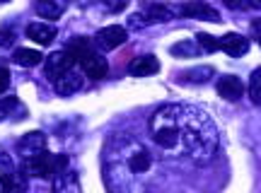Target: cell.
<instances>
[{
    "label": "cell",
    "mask_w": 261,
    "mask_h": 193,
    "mask_svg": "<svg viewBox=\"0 0 261 193\" xmlns=\"http://www.w3.org/2000/svg\"><path fill=\"white\" fill-rule=\"evenodd\" d=\"M65 8H68V0H37L34 5L37 15L44 19H58L65 12Z\"/></svg>",
    "instance_id": "cell-14"
},
{
    "label": "cell",
    "mask_w": 261,
    "mask_h": 193,
    "mask_svg": "<svg viewBox=\"0 0 261 193\" xmlns=\"http://www.w3.org/2000/svg\"><path fill=\"white\" fill-rule=\"evenodd\" d=\"M148 24H150V22H148V17H145L143 12H136V15L128 19V27L130 29H143V27H148Z\"/></svg>",
    "instance_id": "cell-26"
},
{
    "label": "cell",
    "mask_w": 261,
    "mask_h": 193,
    "mask_svg": "<svg viewBox=\"0 0 261 193\" xmlns=\"http://www.w3.org/2000/svg\"><path fill=\"white\" fill-rule=\"evenodd\" d=\"M68 164L70 162L65 155H51L48 150H44V152L24 159V172L37 179H56L63 169H68Z\"/></svg>",
    "instance_id": "cell-3"
},
{
    "label": "cell",
    "mask_w": 261,
    "mask_h": 193,
    "mask_svg": "<svg viewBox=\"0 0 261 193\" xmlns=\"http://www.w3.org/2000/svg\"><path fill=\"white\" fill-rule=\"evenodd\" d=\"M5 3H10V0H0V5H5Z\"/></svg>",
    "instance_id": "cell-31"
},
{
    "label": "cell",
    "mask_w": 261,
    "mask_h": 193,
    "mask_svg": "<svg viewBox=\"0 0 261 193\" xmlns=\"http://www.w3.org/2000/svg\"><path fill=\"white\" fill-rule=\"evenodd\" d=\"M196 44H198V48H201L203 53H213V51H220V39L211 37V34H205V32L196 34Z\"/></svg>",
    "instance_id": "cell-20"
},
{
    "label": "cell",
    "mask_w": 261,
    "mask_h": 193,
    "mask_svg": "<svg viewBox=\"0 0 261 193\" xmlns=\"http://www.w3.org/2000/svg\"><path fill=\"white\" fill-rule=\"evenodd\" d=\"M44 150H46V135H44L41 130L24 133V135H22V140L17 143V152L24 157V159L39 155V152H44Z\"/></svg>",
    "instance_id": "cell-8"
},
{
    "label": "cell",
    "mask_w": 261,
    "mask_h": 193,
    "mask_svg": "<svg viewBox=\"0 0 261 193\" xmlns=\"http://www.w3.org/2000/svg\"><path fill=\"white\" fill-rule=\"evenodd\" d=\"M17 188H24V184H22L15 174H3L0 176V191H17Z\"/></svg>",
    "instance_id": "cell-23"
},
{
    "label": "cell",
    "mask_w": 261,
    "mask_h": 193,
    "mask_svg": "<svg viewBox=\"0 0 261 193\" xmlns=\"http://www.w3.org/2000/svg\"><path fill=\"white\" fill-rule=\"evenodd\" d=\"M181 17H189V19H208V22H220V12L215 8H211L208 3H203V0H189V3H184V5H179L177 10Z\"/></svg>",
    "instance_id": "cell-4"
},
{
    "label": "cell",
    "mask_w": 261,
    "mask_h": 193,
    "mask_svg": "<svg viewBox=\"0 0 261 193\" xmlns=\"http://www.w3.org/2000/svg\"><path fill=\"white\" fill-rule=\"evenodd\" d=\"M247 92H249V99H252L256 106H261V68H256L252 73L249 85H247Z\"/></svg>",
    "instance_id": "cell-19"
},
{
    "label": "cell",
    "mask_w": 261,
    "mask_h": 193,
    "mask_svg": "<svg viewBox=\"0 0 261 193\" xmlns=\"http://www.w3.org/2000/svg\"><path fill=\"white\" fill-rule=\"evenodd\" d=\"M145 17H148V22H169L174 17V10L169 5H162V3H150L145 8Z\"/></svg>",
    "instance_id": "cell-17"
},
{
    "label": "cell",
    "mask_w": 261,
    "mask_h": 193,
    "mask_svg": "<svg viewBox=\"0 0 261 193\" xmlns=\"http://www.w3.org/2000/svg\"><path fill=\"white\" fill-rule=\"evenodd\" d=\"M252 32H254V37L256 39H261V17L252 22Z\"/></svg>",
    "instance_id": "cell-29"
},
{
    "label": "cell",
    "mask_w": 261,
    "mask_h": 193,
    "mask_svg": "<svg viewBox=\"0 0 261 193\" xmlns=\"http://www.w3.org/2000/svg\"><path fill=\"white\" fill-rule=\"evenodd\" d=\"M150 135L169 157H189L208 162L218 150V128L213 119L194 104H165L150 119Z\"/></svg>",
    "instance_id": "cell-1"
},
{
    "label": "cell",
    "mask_w": 261,
    "mask_h": 193,
    "mask_svg": "<svg viewBox=\"0 0 261 193\" xmlns=\"http://www.w3.org/2000/svg\"><path fill=\"white\" fill-rule=\"evenodd\" d=\"M128 73L133 77H150V75L160 73V61L155 56H138V58H133L128 63Z\"/></svg>",
    "instance_id": "cell-11"
},
{
    "label": "cell",
    "mask_w": 261,
    "mask_h": 193,
    "mask_svg": "<svg viewBox=\"0 0 261 193\" xmlns=\"http://www.w3.org/2000/svg\"><path fill=\"white\" fill-rule=\"evenodd\" d=\"M223 5L230 10H247L252 5V0H223Z\"/></svg>",
    "instance_id": "cell-27"
},
{
    "label": "cell",
    "mask_w": 261,
    "mask_h": 193,
    "mask_svg": "<svg viewBox=\"0 0 261 193\" xmlns=\"http://www.w3.org/2000/svg\"><path fill=\"white\" fill-rule=\"evenodd\" d=\"M211 75H213V68H211V65H201V68H194V70L184 73L181 77L189 80V82H203V80H208Z\"/></svg>",
    "instance_id": "cell-21"
},
{
    "label": "cell",
    "mask_w": 261,
    "mask_h": 193,
    "mask_svg": "<svg viewBox=\"0 0 261 193\" xmlns=\"http://www.w3.org/2000/svg\"><path fill=\"white\" fill-rule=\"evenodd\" d=\"M12 46H15V32H10V29H0V51L12 48Z\"/></svg>",
    "instance_id": "cell-25"
},
{
    "label": "cell",
    "mask_w": 261,
    "mask_h": 193,
    "mask_svg": "<svg viewBox=\"0 0 261 193\" xmlns=\"http://www.w3.org/2000/svg\"><path fill=\"white\" fill-rule=\"evenodd\" d=\"M54 90H56L61 97H70V94L83 90V77L75 73V70H68V73H63L58 80H54Z\"/></svg>",
    "instance_id": "cell-13"
},
{
    "label": "cell",
    "mask_w": 261,
    "mask_h": 193,
    "mask_svg": "<svg viewBox=\"0 0 261 193\" xmlns=\"http://www.w3.org/2000/svg\"><path fill=\"white\" fill-rule=\"evenodd\" d=\"M104 186L112 191H145L160 179L158 159L143 140L119 133L107 140L102 155Z\"/></svg>",
    "instance_id": "cell-2"
},
{
    "label": "cell",
    "mask_w": 261,
    "mask_h": 193,
    "mask_svg": "<svg viewBox=\"0 0 261 193\" xmlns=\"http://www.w3.org/2000/svg\"><path fill=\"white\" fill-rule=\"evenodd\" d=\"M54 188H58V191H80V184H77V176H75V172L63 169V172L54 179Z\"/></svg>",
    "instance_id": "cell-18"
},
{
    "label": "cell",
    "mask_w": 261,
    "mask_h": 193,
    "mask_svg": "<svg viewBox=\"0 0 261 193\" xmlns=\"http://www.w3.org/2000/svg\"><path fill=\"white\" fill-rule=\"evenodd\" d=\"M102 3H104V8L109 10L112 15H119V12H123V10L128 8L130 0H102Z\"/></svg>",
    "instance_id": "cell-24"
},
{
    "label": "cell",
    "mask_w": 261,
    "mask_h": 193,
    "mask_svg": "<svg viewBox=\"0 0 261 193\" xmlns=\"http://www.w3.org/2000/svg\"><path fill=\"white\" fill-rule=\"evenodd\" d=\"M220 51H225V53L232 56V58H240V56H244L249 51V39L242 37V34L230 32V34H225V37L220 39Z\"/></svg>",
    "instance_id": "cell-12"
},
{
    "label": "cell",
    "mask_w": 261,
    "mask_h": 193,
    "mask_svg": "<svg viewBox=\"0 0 261 193\" xmlns=\"http://www.w3.org/2000/svg\"><path fill=\"white\" fill-rule=\"evenodd\" d=\"M65 51L75 58V63H80V58H85V56L92 51V41L87 37H75L68 41V46H65Z\"/></svg>",
    "instance_id": "cell-15"
},
{
    "label": "cell",
    "mask_w": 261,
    "mask_h": 193,
    "mask_svg": "<svg viewBox=\"0 0 261 193\" xmlns=\"http://www.w3.org/2000/svg\"><path fill=\"white\" fill-rule=\"evenodd\" d=\"M218 94L227 101H240L244 97V82L237 75H225L218 80Z\"/></svg>",
    "instance_id": "cell-9"
},
{
    "label": "cell",
    "mask_w": 261,
    "mask_h": 193,
    "mask_svg": "<svg viewBox=\"0 0 261 193\" xmlns=\"http://www.w3.org/2000/svg\"><path fill=\"white\" fill-rule=\"evenodd\" d=\"M254 5H256V8H261V0H254Z\"/></svg>",
    "instance_id": "cell-30"
},
{
    "label": "cell",
    "mask_w": 261,
    "mask_h": 193,
    "mask_svg": "<svg viewBox=\"0 0 261 193\" xmlns=\"http://www.w3.org/2000/svg\"><path fill=\"white\" fill-rule=\"evenodd\" d=\"M58 37V29L54 24H44V22H32L27 27V39L37 41L39 46H51L54 39Z\"/></svg>",
    "instance_id": "cell-10"
},
{
    "label": "cell",
    "mask_w": 261,
    "mask_h": 193,
    "mask_svg": "<svg viewBox=\"0 0 261 193\" xmlns=\"http://www.w3.org/2000/svg\"><path fill=\"white\" fill-rule=\"evenodd\" d=\"M169 51H172V56H196L198 53V51H201V48L198 46H194V44H191V41H179V44H174V46L169 48Z\"/></svg>",
    "instance_id": "cell-22"
},
{
    "label": "cell",
    "mask_w": 261,
    "mask_h": 193,
    "mask_svg": "<svg viewBox=\"0 0 261 193\" xmlns=\"http://www.w3.org/2000/svg\"><path fill=\"white\" fill-rule=\"evenodd\" d=\"M12 61L17 65H22V68H34V65H39L44 61V56L39 53V51H34V48H15Z\"/></svg>",
    "instance_id": "cell-16"
},
{
    "label": "cell",
    "mask_w": 261,
    "mask_h": 193,
    "mask_svg": "<svg viewBox=\"0 0 261 193\" xmlns=\"http://www.w3.org/2000/svg\"><path fill=\"white\" fill-rule=\"evenodd\" d=\"M128 39V32L119 24H112V27H104L97 32V37H94V44L104 51H114V48H119Z\"/></svg>",
    "instance_id": "cell-6"
},
{
    "label": "cell",
    "mask_w": 261,
    "mask_h": 193,
    "mask_svg": "<svg viewBox=\"0 0 261 193\" xmlns=\"http://www.w3.org/2000/svg\"><path fill=\"white\" fill-rule=\"evenodd\" d=\"M259 46H261V39H259Z\"/></svg>",
    "instance_id": "cell-32"
},
{
    "label": "cell",
    "mask_w": 261,
    "mask_h": 193,
    "mask_svg": "<svg viewBox=\"0 0 261 193\" xmlns=\"http://www.w3.org/2000/svg\"><path fill=\"white\" fill-rule=\"evenodd\" d=\"M73 65H75V58L68 53V51H56V53H51L46 58L44 70H46V77L54 82V80H58L63 73L73 70Z\"/></svg>",
    "instance_id": "cell-5"
},
{
    "label": "cell",
    "mask_w": 261,
    "mask_h": 193,
    "mask_svg": "<svg viewBox=\"0 0 261 193\" xmlns=\"http://www.w3.org/2000/svg\"><path fill=\"white\" fill-rule=\"evenodd\" d=\"M10 87V73L5 70V68H0V94L5 92Z\"/></svg>",
    "instance_id": "cell-28"
},
{
    "label": "cell",
    "mask_w": 261,
    "mask_h": 193,
    "mask_svg": "<svg viewBox=\"0 0 261 193\" xmlns=\"http://www.w3.org/2000/svg\"><path fill=\"white\" fill-rule=\"evenodd\" d=\"M80 65H83V73L87 75V77H92V80H102V77H107V73H109L107 58H104L102 53H97L94 48L85 56V58H80Z\"/></svg>",
    "instance_id": "cell-7"
}]
</instances>
